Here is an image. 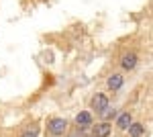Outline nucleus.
Wrapping results in <instances>:
<instances>
[{
  "label": "nucleus",
  "instance_id": "nucleus-11",
  "mask_svg": "<svg viewBox=\"0 0 153 137\" xmlns=\"http://www.w3.org/2000/svg\"><path fill=\"white\" fill-rule=\"evenodd\" d=\"M70 137H82V133H80V127H78V129H76V131H74Z\"/></svg>",
  "mask_w": 153,
  "mask_h": 137
},
{
  "label": "nucleus",
  "instance_id": "nucleus-9",
  "mask_svg": "<svg viewBox=\"0 0 153 137\" xmlns=\"http://www.w3.org/2000/svg\"><path fill=\"white\" fill-rule=\"evenodd\" d=\"M117 115H118L117 109H106L102 113V117H104V121H112V119H117Z\"/></svg>",
  "mask_w": 153,
  "mask_h": 137
},
{
  "label": "nucleus",
  "instance_id": "nucleus-4",
  "mask_svg": "<svg viewBox=\"0 0 153 137\" xmlns=\"http://www.w3.org/2000/svg\"><path fill=\"white\" fill-rule=\"evenodd\" d=\"M76 125L80 127V129H90L92 127V113L90 111H80V113L76 115Z\"/></svg>",
  "mask_w": 153,
  "mask_h": 137
},
{
  "label": "nucleus",
  "instance_id": "nucleus-2",
  "mask_svg": "<svg viewBox=\"0 0 153 137\" xmlns=\"http://www.w3.org/2000/svg\"><path fill=\"white\" fill-rule=\"evenodd\" d=\"M106 109H108V96L102 94V92H96L94 96H92V111L102 115Z\"/></svg>",
  "mask_w": 153,
  "mask_h": 137
},
{
  "label": "nucleus",
  "instance_id": "nucleus-1",
  "mask_svg": "<svg viewBox=\"0 0 153 137\" xmlns=\"http://www.w3.org/2000/svg\"><path fill=\"white\" fill-rule=\"evenodd\" d=\"M47 131H49V135H53V137H61L68 131V121L63 117H53V119L47 121Z\"/></svg>",
  "mask_w": 153,
  "mask_h": 137
},
{
  "label": "nucleus",
  "instance_id": "nucleus-7",
  "mask_svg": "<svg viewBox=\"0 0 153 137\" xmlns=\"http://www.w3.org/2000/svg\"><path fill=\"white\" fill-rule=\"evenodd\" d=\"M110 131H112L110 121H102L100 125L94 127V133H92V135H96V137H108V135H110Z\"/></svg>",
  "mask_w": 153,
  "mask_h": 137
},
{
  "label": "nucleus",
  "instance_id": "nucleus-6",
  "mask_svg": "<svg viewBox=\"0 0 153 137\" xmlns=\"http://www.w3.org/2000/svg\"><path fill=\"white\" fill-rule=\"evenodd\" d=\"M133 123V115L129 111H125V113H118L117 115V127L120 131H127V127Z\"/></svg>",
  "mask_w": 153,
  "mask_h": 137
},
{
  "label": "nucleus",
  "instance_id": "nucleus-8",
  "mask_svg": "<svg viewBox=\"0 0 153 137\" xmlns=\"http://www.w3.org/2000/svg\"><path fill=\"white\" fill-rule=\"evenodd\" d=\"M127 131H129V137H143L145 135V125H141V123H131L127 127Z\"/></svg>",
  "mask_w": 153,
  "mask_h": 137
},
{
  "label": "nucleus",
  "instance_id": "nucleus-12",
  "mask_svg": "<svg viewBox=\"0 0 153 137\" xmlns=\"http://www.w3.org/2000/svg\"><path fill=\"white\" fill-rule=\"evenodd\" d=\"M92 137H96V135H92Z\"/></svg>",
  "mask_w": 153,
  "mask_h": 137
},
{
  "label": "nucleus",
  "instance_id": "nucleus-3",
  "mask_svg": "<svg viewBox=\"0 0 153 137\" xmlns=\"http://www.w3.org/2000/svg\"><path fill=\"white\" fill-rule=\"evenodd\" d=\"M137 64H139V57H137V53H133V51H129V53H125V55L120 57V68L127 70V72L135 70Z\"/></svg>",
  "mask_w": 153,
  "mask_h": 137
},
{
  "label": "nucleus",
  "instance_id": "nucleus-10",
  "mask_svg": "<svg viewBox=\"0 0 153 137\" xmlns=\"http://www.w3.org/2000/svg\"><path fill=\"white\" fill-rule=\"evenodd\" d=\"M37 135H39V127H33V129L23 131V135H21V137H37Z\"/></svg>",
  "mask_w": 153,
  "mask_h": 137
},
{
  "label": "nucleus",
  "instance_id": "nucleus-5",
  "mask_svg": "<svg viewBox=\"0 0 153 137\" xmlns=\"http://www.w3.org/2000/svg\"><path fill=\"white\" fill-rule=\"evenodd\" d=\"M106 84H108V88L112 92H117L123 88V84H125V78H123V74H110L108 76V80H106Z\"/></svg>",
  "mask_w": 153,
  "mask_h": 137
}]
</instances>
